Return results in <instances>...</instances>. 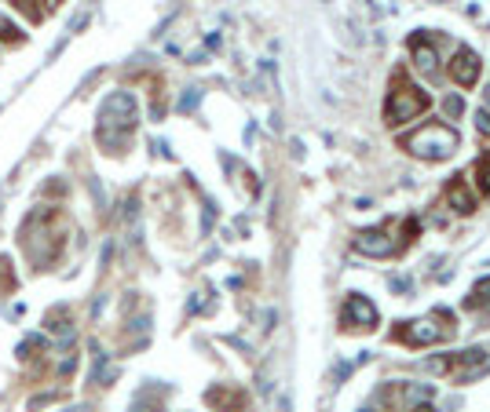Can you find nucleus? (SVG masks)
<instances>
[{
	"label": "nucleus",
	"mask_w": 490,
	"mask_h": 412,
	"mask_svg": "<svg viewBox=\"0 0 490 412\" xmlns=\"http://www.w3.org/2000/svg\"><path fill=\"white\" fill-rule=\"evenodd\" d=\"M391 289H395V292H410V281H406V277H395Z\"/></svg>",
	"instance_id": "obj_17"
},
{
	"label": "nucleus",
	"mask_w": 490,
	"mask_h": 412,
	"mask_svg": "<svg viewBox=\"0 0 490 412\" xmlns=\"http://www.w3.org/2000/svg\"><path fill=\"white\" fill-rule=\"evenodd\" d=\"M410 51H414V66H417L424 77H436V73H439V51L432 48V41H428L424 29H417V34L410 37Z\"/></svg>",
	"instance_id": "obj_7"
},
{
	"label": "nucleus",
	"mask_w": 490,
	"mask_h": 412,
	"mask_svg": "<svg viewBox=\"0 0 490 412\" xmlns=\"http://www.w3.org/2000/svg\"><path fill=\"white\" fill-rule=\"evenodd\" d=\"M486 106H490V84H486Z\"/></svg>",
	"instance_id": "obj_19"
},
{
	"label": "nucleus",
	"mask_w": 490,
	"mask_h": 412,
	"mask_svg": "<svg viewBox=\"0 0 490 412\" xmlns=\"http://www.w3.org/2000/svg\"><path fill=\"white\" fill-rule=\"evenodd\" d=\"M136 120H139V106L129 91H114L110 99L103 103L99 110V143L106 150H117V146H125L132 128H136Z\"/></svg>",
	"instance_id": "obj_1"
},
{
	"label": "nucleus",
	"mask_w": 490,
	"mask_h": 412,
	"mask_svg": "<svg viewBox=\"0 0 490 412\" xmlns=\"http://www.w3.org/2000/svg\"><path fill=\"white\" fill-rule=\"evenodd\" d=\"M476 175H479V179H476V182H479V194L490 197V153L476 161Z\"/></svg>",
	"instance_id": "obj_12"
},
{
	"label": "nucleus",
	"mask_w": 490,
	"mask_h": 412,
	"mask_svg": "<svg viewBox=\"0 0 490 412\" xmlns=\"http://www.w3.org/2000/svg\"><path fill=\"white\" fill-rule=\"evenodd\" d=\"M428 106H432V95L421 91L417 84H410L406 77L395 81V91L388 95V103H384V124L388 128H403L406 120L421 117Z\"/></svg>",
	"instance_id": "obj_3"
},
{
	"label": "nucleus",
	"mask_w": 490,
	"mask_h": 412,
	"mask_svg": "<svg viewBox=\"0 0 490 412\" xmlns=\"http://www.w3.org/2000/svg\"><path fill=\"white\" fill-rule=\"evenodd\" d=\"M476 132L490 135V110H476Z\"/></svg>",
	"instance_id": "obj_16"
},
{
	"label": "nucleus",
	"mask_w": 490,
	"mask_h": 412,
	"mask_svg": "<svg viewBox=\"0 0 490 412\" xmlns=\"http://www.w3.org/2000/svg\"><path fill=\"white\" fill-rule=\"evenodd\" d=\"M436 321H439V310H432L428 318H417V321H403L391 336L406 346H432V343L446 339V332H454V325H436Z\"/></svg>",
	"instance_id": "obj_4"
},
{
	"label": "nucleus",
	"mask_w": 490,
	"mask_h": 412,
	"mask_svg": "<svg viewBox=\"0 0 490 412\" xmlns=\"http://www.w3.org/2000/svg\"><path fill=\"white\" fill-rule=\"evenodd\" d=\"M446 201H450V208H454L457 215H469V212H476V197H472V190H469L465 182H450V190H446Z\"/></svg>",
	"instance_id": "obj_10"
},
{
	"label": "nucleus",
	"mask_w": 490,
	"mask_h": 412,
	"mask_svg": "<svg viewBox=\"0 0 490 412\" xmlns=\"http://www.w3.org/2000/svg\"><path fill=\"white\" fill-rule=\"evenodd\" d=\"M355 248L362 252V256H374V259H384V256H391V234L388 230H381V227H374V230H359L355 234Z\"/></svg>",
	"instance_id": "obj_9"
},
{
	"label": "nucleus",
	"mask_w": 490,
	"mask_h": 412,
	"mask_svg": "<svg viewBox=\"0 0 490 412\" xmlns=\"http://www.w3.org/2000/svg\"><path fill=\"white\" fill-rule=\"evenodd\" d=\"M359 412H377V408H359Z\"/></svg>",
	"instance_id": "obj_20"
},
{
	"label": "nucleus",
	"mask_w": 490,
	"mask_h": 412,
	"mask_svg": "<svg viewBox=\"0 0 490 412\" xmlns=\"http://www.w3.org/2000/svg\"><path fill=\"white\" fill-rule=\"evenodd\" d=\"M450 77L461 88H472L479 81V55L461 44V48H457V55H454V62H450Z\"/></svg>",
	"instance_id": "obj_8"
},
{
	"label": "nucleus",
	"mask_w": 490,
	"mask_h": 412,
	"mask_svg": "<svg viewBox=\"0 0 490 412\" xmlns=\"http://www.w3.org/2000/svg\"><path fill=\"white\" fill-rule=\"evenodd\" d=\"M414 412H436V408H432V405H417Z\"/></svg>",
	"instance_id": "obj_18"
},
{
	"label": "nucleus",
	"mask_w": 490,
	"mask_h": 412,
	"mask_svg": "<svg viewBox=\"0 0 490 412\" xmlns=\"http://www.w3.org/2000/svg\"><path fill=\"white\" fill-rule=\"evenodd\" d=\"M432 383H403V405L406 408H417V405H428L432 401Z\"/></svg>",
	"instance_id": "obj_11"
},
{
	"label": "nucleus",
	"mask_w": 490,
	"mask_h": 412,
	"mask_svg": "<svg viewBox=\"0 0 490 412\" xmlns=\"http://www.w3.org/2000/svg\"><path fill=\"white\" fill-rule=\"evenodd\" d=\"M198 99H201V91H198V88H187V91H183V99H179V110L191 113V110L198 106Z\"/></svg>",
	"instance_id": "obj_15"
},
{
	"label": "nucleus",
	"mask_w": 490,
	"mask_h": 412,
	"mask_svg": "<svg viewBox=\"0 0 490 412\" xmlns=\"http://www.w3.org/2000/svg\"><path fill=\"white\" fill-rule=\"evenodd\" d=\"M377 321H381V314H377V307L366 296L351 292L344 299V310H341V325L344 329H377Z\"/></svg>",
	"instance_id": "obj_5"
},
{
	"label": "nucleus",
	"mask_w": 490,
	"mask_h": 412,
	"mask_svg": "<svg viewBox=\"0 0 490 412\" xmlns=\"http://www.w3.org/2000/svg\"><path fill=\"white\" fill-rule=\"evenodd\" d=\"M139 412H158V408H139Z\"/></svg>",
	"instance_id": "obj_21"
},
{
	"label": "nucleus",
	"mask_w": 490,
	"mask_h": 412,
	"mask_svg": "<svg viewBox=\"0 0 490 412\" xmlns=\"http://www.w3.org/2000/svg\"><path fill=\"white\" fill-rule=\"evenodd\" d=\"M450 369L457 372L461 383H469V379H476V376H483L490 369V351H483V346H469V351H461L450 361Z\"/></svg>",
	"instance_id": "obj_6"
},
{
	"label": "nucleus",
	"mask_w": 490,
	"mask_h": 412,
	"mask_svg": "<svg viewBox=\"0 0 490 412\" xmlns=\"http://www.w3.org/2000/svg\"><path fill=\"white\" fill-rule=\"evenodd\" d=\"M472 307L476 303H490V277H479L476 284H472V299H469Z\"/></svg>",
	"instance_id": "obj_14"
},
{
	"label": "nucleus",
	"mask_w": 490,
	"mask_h": 412,
	"mask_svg": "<svg viewBox=\"0 0 490 412\" xmlns=\"http://www.w3.org/2000/svg\"><path fill=\"white\" fill-rule=\"evenodd\" d=\"M443 113H446L450 120H457V117H461V113H465L461 95H446V99H443Z\"/></svg>",
	"instance_id": "obj_13"
},
{
	"label": "nucleus",
	"mask_w": 490,
	"mask_h": 412,
	"mask_svg": "<svg viewBox=\"0 0 490 412\" xmlns=\"http://www.w3.org/2000/svg\"><path fill=\"white\" fill-rule=\"evenodd\" d=\"M457 143H461L457 132L446 128V124H439V120H428L417 132L403 135V146L414 157H421V161H450V157L457 153Z\"/></svg>",
	"instance_id": "obj_2"
}]
</instances>
